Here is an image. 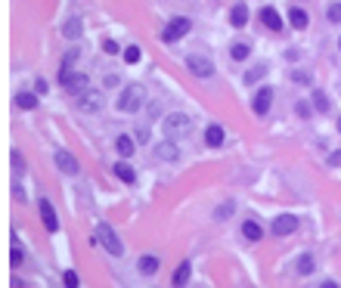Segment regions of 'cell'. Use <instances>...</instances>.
Returning a JSON list of instances; mask_svg holds the SVG:
<instances>
[{"instance_id": "d4e9b609", "label": "cell", "mask_w": 341, "mask_h": 288, "mask_svg": "<svg viewBox=\"0 0 341 288\" xmlns=\"http://www.w3.org/2000/svg\"><path fill=\"white\" fill-rule=\"evenodd\" d=\"M313 109L316 112H329V99H326V93H323V90H313Z\"/></svg>"}, {"instance_id": "9c48e42d", "label": "cell", "mask_w": 341, "mask_h": 288, "mask_svg": "<svg viewBox=\"0 0 341 288\" xmlns=\"http://www.w3.org/2000/svg\"><path fill=\"white\" fill-rule=\"evenodd\" d=\"M270 229H273V236H292L298 229V217L295 214H279Z\"/></svg>"}, {"instance_id": "603a6c76", "label": "cell", "mask_w": 341, "mask_h": 288, "mask_svg": "<svg viewBox=\"0 0 341 288\" xmlns=\"http://www.w3.org/2000/svg\"><path fill=\"white\" fill-rule=\"evenodd\" d=\"M62 34H65V38H78V34H81V19H78V16L68 19L65 25H62Z\"/></svg>"}, {"instance_id": "5b68a950", "label": "cell", "mask_w": 341, "mask_h": 288, "mask_svg": "<svg viewBox=\"0 0 341 288\" xmlns=\"http://www.w3.org/2000/svg\"><path fill=\"white\" fill-rule=\"evenodd\" d=\"M186 68H190L195 78H211L214 75V62H211L205 53H190L186 56Z\"/></svg>"}, {"instance_id": "ba28073f", "label": "cell", "mask_w": 341, "mask_h": 288, "mask_svg": "<svg viewBox=\"0 0 341 288\" xmlns=\"http://www.w3.org/2000/svg\"><path fill=\"white\" fill-rule=\"evenodd\" d=\"M53 161H56V167H59L62 174H68V177L78 174V158L68 152V149H56V152H53Z\"/></svg>"}, {"instance_id": "d590c367", "label": "cell", "mask_w": 341, "mask_h": 288, "mask_svg": "<svg viewBox=\"0 0 341 288\" xmlns=\"http://www.w3.org/2000/svg\"><path fill=\"white\" fill-rule=\"evenodd\" d=\"M292 81H295V84H310V75H304V72H295V75H292Z\"/></svg>"}, {"instance_id": "f1b7e54d", "label": "cell", "mask_w": 341, "mask_h": 288, "mask_svg": "<svg viewBox=\"0 0 341 288\" xmlns=\"http://www.w3.org/2000/svg\"><path fill=\"white\" fill-rule=\"evenodd\" d=\"M9 260H13V267L22 263V245H19V236L16 233H13V257H9Z\"/></svg>"}, {"instance_id": "8992f818", "label": "cell", "mask_w": 341, "mask_h": 288, "mask_svg": "<svg viewBox=\"0 0 341 288\" xmlns=\"http://www.w3.org/2000/svg\"><path fill=\"white\" fill-rule=\"evenodd\" d=\"M75 106H78L81 112L93 115V112L102 109V93H97V90H81V93L75 96Z\"/></svg>"}, {"instance_id": "cb8c5ba5", "label": "cell", "mask_w": 341, "mask_h": 288, "mask_svg": "<svg viewBox=\"0 0 341 288\" xmlns=\"http://www.w3.org/2000/svg\"><path fill=\"white\" fill-rule=\"evenodd\" d=\"M16 106L19 109H34V106H38V96H34V93H19L16 96Z\"/></svg>"}, {"instance_id": "1f68e13d", "label": "cell", "mask_w": 341, "mask_h": 288, "mask_svg": "<svg viewBox=\"0 0 341 288\" xmlns=\"http://www.w3.org/2000/svg\"><path fill=\"white\" fill-rule=\"evenodd\" d=\"M102 50L109 53V56H115V53H121V47H118V43H115V41H105V43H102Z\"/></svg>"}, {"instance_id": "ac0fdd59", "label": "cell", "mask_w": 341, "mask_h": 288, "mask_svg": "<svg viewBox=\"0 0 341 288\" xmlns=\"http://www.w3.org/2000/svg\"><path fill=\"white\" fill-rule=\"evenodd\" d=\"M289 22H292V25H295V28H307V22H310V16L304 13L301 6H292V13H289Z\"/></svg>"}, {"instance_id": "83f0119b", "label": "cell", "mask_w": 341, "mask_h": 288, "mask_svg": "<svg viewBox=\"0 0 341 288\" xmlns=\"http://www.w3.org/2000/svg\"><path fill=\"white\" fill-rule=\"evenodd\" d=\"M267 75V65H254L251 72H245V81H248V84H254V81H261Z\"/></svg>"}, {"instance_id": "9a60e30c", "label": "cell", "mask_w": 341, "mask_h": 288, "mask_svg": "<svg viewBox=\"0 0 341 288\" xmlns=\"http://www.w3.org/2000/svg\"><path fill=\"white\" fill-rule=\"evenodd\" d=\"M137 270L143 273V276H152V273H158V257H152V254H143L137 260Z\"/></svg>"}, {"instance_id": "277c9868", "label": "cell", "mask_w": 341, "mask_h": 288, "mask_svg": "<svg viewBox=\"0 0 341 288\" xmlns=\"http://www.w3.org/2000/svg\"><path fill=\"white\" fill-rule=\"evenodd\" d=\"M193 28V22L186 19V16H177V19H171L168 25H164V31H161V41L164 43H174V41H180L186 31Z\"/></svg>"}, {"instance_id": "7c38bea8", "label": "cell", "mask_w": 341, "mask_h": 288, "mask_svg": "<svg viewBox=\"0 0 341 288\" xmlns=\"http://www.w3.org/2000/svg\"><path fill=\"white\" fill-rule=\"evenodd\" d=\"M257 19L264 22V28H270V31H282V19H279V13L273 6H264L261 13H257Z\"/></svg>"}, {"instance_id": "74e56055", "label": "cell", "mask_w": 341, "mask_h": 288, "mask_svg": "<svg viewBox=\"0 0 341 288\" xmlns=\"http://www.w3.org/2000/svg\"><path fill=\"white\" fill-rule=\"evenodd\" d=\"M338 130H341V118H338Z\"/></svg>"}, {"instance_id": "4fadbf2b", "label": "cell", "mask_w": 341, "mask_h": 288, "mask_svg": "<svg viewBox=\"0 0 341 288\" xmlns=\"http://www.w3.org/2000/svg\"><path fill=\"white\" fill-rule=\"evenodd\" d=\"M230 22H233V28H245V25H248V6L236 3L230 9Z\"/></svg>"}, {"instance_id": "5bb4252c", "label": "cell", "mask_w": 341, "mask_h": 288, "mask_svg": "<svg viewBox=\"0 0 341 288\" xmlns=\"http://www.w3.org/2000/svg\"><path fill=\"white\" fill-rule=\"evenodd\" d=\"M205 143H208L211 149L223 146V127H220V124H208V130H205Z\"/></svg>"}, {"instance_id": "3957f363", "label": "cell", "mask_w": 341, "mask_h": 288, "mask_svg": "<svg viewBox=\"0 0 341 288\" xmlns=\"http://www.w3.org/2000/svg\"><path fill=\"white\" fill-rule=\"evenodd\" d=\"M190 130H193L190 115H183V112H171L168 118H164V133H168V140H180V136H186Z\"/></svg>"}, {"instance_id": "d6986e66", "label": "cell", "mask_w": 341, "mask_h": 288, "mask_svg": "<svg viewBox=\"0 0 341 288\" xmlns=\"http://www.w3.org/2000/svg\"><path fill=\"white\" fill-rule=\"evenodd\" d=\"M115 177L124 180V183H134V180H137V170H134L131 165H124V161H118V165H115Z\"/></svg>"}, {"instance_id": "44dd1931", "label": "cell", "mask_w": 341, "mask_h": 288, "mask_svg": "<svg viewBox=\"0 0 341 288\" xmlns=\"http://www.w3.org/2000/svg\"><path fill=\"white\" fill-rule=\"evenodd\" d=\"M248 53H251V43H245V41H236V43L230 47L233 59H248Z\"/></svg>"}, {"instance_id": "8fae6325", "label": "cell", "mask_w": 341, "mask_h": 288, "mask_svg": "<svg viewBox=\"0 0 341 288\" xmlns=\"http://www.w3.org/2000/svg\"><path fill=\"white\" fill-rule=\"evenodd\" d=\"M38 211H41V220H44V226L50 229V233H56V229H59V217H56V211H53L50 199H41V202H38Z\"/></svg>"}, {"instance_id": "52a82bcc", "label": "cell", "mask_w": 341, "mask_h": 288, "mask_svg": "<svg viewBox=\"0 0 341 288\" xmlns=\"http://www.w3.org/2000/svg\"><path fill=\"white\" fill-rule=\"evenodd\" d=\"M59 81H62V87L68 90V93H81V90H87V75H78V72H72V68H62V75H59Z\"/></svg>"}, {"instance_id": "6da1fadb", "label": "cell", "mask_w": 341, "mask_h": 288, "mask_svg": "<svg viewBox=\"0 0 341 288\" xmlns=\"http://www.w3.org/2000/svg\"><path fill=\"white\" fill-rule=\"evenodd\" d=\"M143 99H146V90H143V84H127L121 93H118V102H115V106H118V112H140L143 109Z\"/></svg>"}, {"instance_id": "4dcf8cb0", "label": "cell", "mask_w": 341, "mask_h": 288, "mask_svg": "<svg viewBox=\"0 0 341 288\" xmlns=\"http://www.w3.org/2000/svg\"><path fill=\"white\" fill-rule=\"evenodd\" d=\"M326 16H329V22H335V25H338V22H341V3H332Z\"/></svg>"}, {"instance_id": "f546056e", "label": "cell", "mask_w": 341, "mask_h": 288, "mask_svg": "<svg viewBox=\"0 0 341 288\" xmlns=\"http://www.w3.org/2000/svg\"><path fill=\"white\" fill-rule=\"evenodd\" d=\"M124 62H131V65L140 62V47H127L124 50Z\"/></svg>"}, {"instance_id": "ffe728a7", "label": "cell", "mask_w": 341, "mask_h": 288, "mask_svg": "<svg viewBox=\"0 0 341 288\" xmlns=\"http://www.w3.org/2000/svg\"><path fill=\"white\" fill-rule=\"evenodd\" d=\"M242 236H245V239H248V242H257V239H261V236H264V229H261V226H257L254 220H245V223H242Z\"/></svg>"}, {"instance_id": "7a4b0ae2", "label": "cell", "mask_w": 341, "mask_h": 288, "mask_svg": "<svg viewBox=\"0 0 341 288\" xmlns=\"http://www.w3.org/2000/svg\"><path fill=\"white\" fill-rule=\"evenodd\" d=\"M97 239H99V245L109 251L112 257H121V254H124V242L118 239V233H115L109 223H102V220L97 223Z\"/></svg>"}, {"instance_id": "d6a6232c", "label": "cell", "mask_w": 341, "mask_h": 288, "mask_svg": "<svg viewBox=\"0 0 341 288\" xmlns=\"http://www.w3.org/2000/svg\"><path fill=\"white\" fill-rule=\"evenodd\" d=\"M75 59H78V50H68V53H65V59H62V68H72Z\"/></svg>"}, {"instance_id": "484cf974", "label": "cell", "mask_w": 341, "mask_h": 288, "mask_svg": "<svg viewBox=\"0 0 341 288\" xmlns=\"http://www.w3.org/2000/svg\"><path fill=\"white\" fill-rule=\"evenodd\" d=\"M155 155H158V158H164V161H174V158H177L180 152H177V149H174L171 143H161V146H158V152H155Z\"/></svg>"}, {"instance_id": "2e32d148", "label": "cell", "mask_w": 341, "mask_h": 288, "mask_svg": "<svg viewBox=\"0 0 341 288\" xmlns=\"http://www.w3.org/2000/svg\"><path fill=\"white\" fill-rule=\"evenodd\" d=\"M115 149L124 155V158H131L134 152H137V146H134V136H127V133H121L118 140H115Z\"/></svg>"}, {"instance_id": "30bf717a", "label": "cell", "mask_w": 341, "mask_h": 288, "mask_svg": "<svg viewBox=\"0 0 341 288\" xmlns=\"http://www.w3.org/2000/svg\"><path fill=\"white\" fill-rule=\"evenodd\" d=\"M270 106H273V87H261L251 99V109H254V115H267Z\"/></svg>"}, {"instance_id": "f35d334b", "label": "cell", "mask_w": 341, "mask_h": 288, "mask_svg": "<svg viewBox=\"0 0 341 288\" xmlns=\"http://www.w3.org/2000/svg\"><path fill=\"white\" fill-rule=\"evenodd\" d=\"M338 47H341V41H338Z\"/></svg>"}, {"instance_id": "e0dca14e", "label": "cell", "mask_w": 341, "mask_h": 288, "mask_svg": "<svg viewBox=\"0 0 341 288\" xmlns=\"http://www.w3.org/2000/svg\"><path fill=\"white\" fill-rule=\"evenodd\" d=\"M190 273H193V263L183 260L180 267H177V273L171 276V282H174V285H186V282H190Z\"/></svg>"}, {"instance_id": "4316f807", "label": "cell", "mask_w": 341, "mask_h": 288, "mask_svg": "<svg viewBox=\"0 0 341 288\" xmlns=\"http://www.w3.org/2000/svg\"><path fill=\"white\" fill-rule=\"evenodd\" d=\"M236 211V205L233 202H227V205H220V208H214V220H227V217Z\"/></svg>"}, {"instance_id": "836d02e7", "label": "cell", "mask_w": 341, "mask_h": 288, "mask_svg": "<svg viewBox=\"0 0 341 288\" xmlns=\"http://www.w3.org/2000/svg\"><path fill=\"white\" fill-rule=\"evenodd\" d=\"M62 282H65V285H78L81 279H78V273H75V270H68V273L62 276Z\"/></svg>"}, {"instance_id": "7402d4cb", "label": "cell", "mask_w": 341, "mask_h": 288, "mask_svg": "<svg viewBox=\"0 0 341 288\" xmlns=\"http://www.w3.org/2000/svg\"><path fill=\"white\" fill-rule=\"evenodd\" d=\"M295 270H298V276H310L313 273V254H301L298 263H295Z\"/></svg>"}, {"instance_id": "8d00e7d4", "label": "cell", "mask_w": 341, "mask_h": 288, "mask_svg": "<svg viewBox=\"0 0 341 288\" xmlns=\"http://www.w3.org/2000/svg\"><path fill=\"white\" fill-rule=\"evenodd\" d=\"M329 161H332V165H341V152H332V155H329Z\"/></svg>"}, {"instance_id": "e575fe53", "label": "cell", "mask_w": 341, "mask_h": 288, "mask_svg": "<svg viewBox=\"0 0 341 288\" xmlns=\"http://www.w3.org/2000/svg\"><path fill=\"white\" fill-rule=\"evenodd\" d=\"M13 167H16V174H22V170H25V161H22L19 152H13Z\"/></svg>"}]
</instances>
